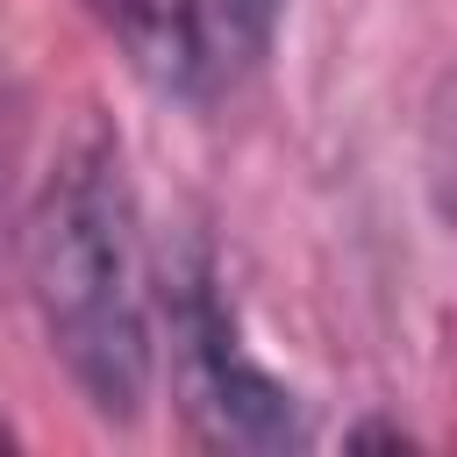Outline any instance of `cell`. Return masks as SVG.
Returning <instances> with one entry per match:
<instances>
[{
    "label": "cell",
    "instance_id": "4",
    "mask_svg": "<svg viewBox=\"0 0 457 457\" xmlns=\"http://www.w3.org/2000/svg\"><path fill=\"white\" fill-rule=\"evenodd\" d=\"M286 0H200V21H207V57H264L271 29H278Z\"/></svg>",
    "mask_w": 457,
    "mask_h": 457
},
{
    "label": "cell",
    "instance_id": "3",
    "mask_svg": "<svg viewBox=\"0 0 457 457\" xmlns=\"http://www.w3.org/2000/svg\"><path fill=\"white\" fill-rule=\"evenodd\" d=\"M100 29L121 43L129 71L157 93H193L207 71V21L200 0H86Z\"/></svg>",
    "mask_w": 457,
    "mask_h": 457
},
{
    "label": "cell",
    "instance_id": "1",
    "mask_svg": "<svg viewBox=\"0 0 457 457\" xmlns=\"http://www.w3.org/2000/svg\"><path fill=\"white\" fill-rule=\"evenodd\" d=\"M29 286L57 364L100 421H136L150 393V307L136 193L107 121H79L29 214Z\"/></svg>",
    "mask_w": 457,
    "mask_h": 457
},
{
    "label": "cell",
    "instance_id": "2",
    "mask_svg": "<svg viewBox=\"0 0 457 457\" xmlns=\"http://www.w3.org/2000/svg\"><path fill=\"white\" fill-rule=\"evenodd\" d=\"M171 336H179L171 343L179 393H186V414L200 421V436L236 443V450H286V443H300L293 393L236 350V321L221 314L207 278H186L171 293Z\"/></svg>",
    "mask_w": 457,
    "mask_h": 457
}]
</instances>
